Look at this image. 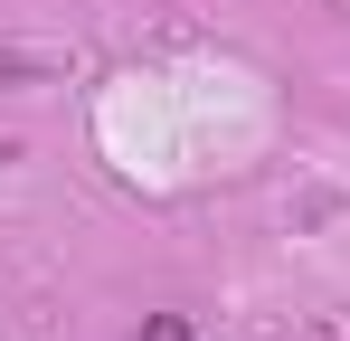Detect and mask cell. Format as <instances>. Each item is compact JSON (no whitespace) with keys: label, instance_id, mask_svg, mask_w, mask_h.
Segmentation results:
<instances>
[{"label":"cell","instance_id":"6da1fadb","mask_svg":"<svg viewBox=\"0 0 350 341\" xmlns=\"http://www.w3.org/2000/svg\"><path fill=\"white\" fill-rule=\"evenodd\" d=\"M142 341H189V332H180V323H152V332H142Z\"/></svg>","mask_w":350,"mask_h":341}]
</instances>
